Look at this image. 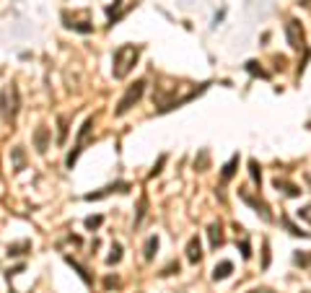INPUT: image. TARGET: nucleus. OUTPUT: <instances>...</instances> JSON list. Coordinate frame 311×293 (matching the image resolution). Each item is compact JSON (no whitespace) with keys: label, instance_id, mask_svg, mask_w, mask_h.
I'll return each instance as SVG.
<instances>
[{"label":"nucleus","instance_id":"3","mask_svg":"<svg viewBox=\"0 0 311 293\" xmlns=\"http://www.w3.org/2000/svg\"><path fill=\"white\" fill-rule=\"evenodd\" d=\"M145 86H148V83H145V78H138L135 83H130V86H127L125 96L120 99V102H117L114 114H117V117H125L127 112H130V109H132L135 104H138L140 99H143V94H145Z\"/></svg>","mask_w":311,"mask_h":293},{"label":"nucleus","instance_id":"4","mask_svg":"<svg viewBox=\"0 0 311 293\" xmlns=\"http://www.w3.org/2000/svg\"><path fill=\"white\" fill-rule=\"evenodd\" d=\"M236 192H239V200H241V203L249 205V208L254 210V213H257V215L262 218L264 223H272V218H275V215H272V208H270L267 203H264V200H262L259 195H254V192H249L246 187H239Z\"/></svg>","mask_w":311,"mask_h":293},{"label":"nucleus","instance_id":"28","mask_svg":"<svg viewBox=\"0 0 311 293\" xmlns=\"http://www.w3.org/2000/svg\"><path fill=\"white\" fill-rule=\"evenodd\" d=\"M270 267V241L264 239L262 241V270H267Z\"/></svg>","mask_w":311,"mask_h":293},{"label":"nucleus","instance_id":"7","mask_svg":"<svg viewBox=\"0 0 311 293\" xmlns=\"http://www.w3.org/2000/svg\"><path fill=\"white\" fill-rule=\"evenodd\" d=\"M114 192H130V182H114V185H106L102 189H96V192H86L83 200H88V203H94V200H104L109 195H114Z\"/></svg>","mask_w":311,"mask_h":293},{"label":"nucleus","instance_id":"15","mask_svg":"<svg viewBox=\"0 0 311 293\" xmlns=\"http://www.w3.org/2000/svg\"><path fill=\"white\" fill-rule=\"evenodd\" d=\"M231 272H233V262L231 260H223V262H218L215 267H213V280H226Z\"/></svg>","mask_w":311,"mask_h":293},{"label":"nucleus","instance_id":"11","mask_svg":"<svg viewBox=\"0 0 311 293\" xmlns=\"http://www.w3.org/2000/svg\"><path fill=\"white\" fill-rule=\"evenodd\" d=\"M65 262H68L70 267H73V270L78 272V278L83 280L86 286H91V283H94V278H91V272H88V267H86V265H80V262H78L76 257H70V254H65Z\"/></svg>","mask_w":311,"mask_h":293},{"label":"nucleus","instance_id":"16","mask_svg":"<svg viewBox=\"0 0 311 293\" xmlns=\"http://www.w3.org/2000/svg\"><path fill=\"white\" fill-rule=\"evenodd\" d=\"M158 246H161L158 236H148V241H145V246H143V257H145V262H151V260L156 257V252H158Z\"/></svg>","mask_w":311,"mask_h":293},{"label":"nucleus","instance_id":"32","mask_svg":"<svg viewBox=\"0 0 311 293\" xmlns=\"http://www.w3.org/2000/svg\"><path fill=\"white\" fill-rule=\"evenodd\" d=\"M296 215L311 223V205H306V208H298V210H296Z\"/></svg>","mask_w":311,"mask_h":293},{"label":"nucleus","instance_id":"20","mask_svg":"<svg viewBox=\"0 0 311 293\" xmlns=\"http://www.w3.org/2000/svg\"><path fill=\"white\" fill-rule=\"evenodd\" d=\"M145 215H148V195H140V205H138V215H135V228H140L143 221H145Z\"/></svg>","mask_w":311,"mask_h":293},{"label":"nucleus","instance_id":"30","mask_svg":"<svg viewBox=\"0 0 311 293\" xmlns=\"http://www.w3.org/2000/svg\"><path fill=\"white\" fill-rule=\"evenodd\" d=\"M239 249H241V257H244V260H249V257H252V246H249V239H241Z\"/></svg>","mask_w":311,"mask_h":293},{"label":"nucleus","instance_id":"19","mask_svg":"<svg viewBox=\"0 0 311 293\" xmlns=\"http://www.w3.org/2000/svg\"><path fill=\"white\" fill-rule=\"evenodd\" d=\"M244 68H246V73H249V76H254V78H264V80H267V78H270V73H267V70H264V68L259 65V62H257V60H249V62H246V65H244Z\"/></svg>","mask_w":311,"mask_h":293},{"label":"nucleus","instance_id":"27","mask_svg":"<svg viewBox=\"0 0 311 293\" xmlns=\"http://www.w3.org/2000/svg\"><path fill=\"white\" fill-rule=\"evenodd\" d=\"M102 223H104V215H88L86 221H83V226L88 228V231H96V228L102 226Z\"/></svg>","mask_w":311,"mask_h":293},{"label":"nucleus","instance_id":"29","mask_svg":"<svg viewBox=\"0 0 311 293\" xmlns=\"http://www.w3.org/2000/svg\"><path fill=\"white\" fill-rule=\"evenodd\" d=\"M163 163H166V153H161V156H158V161L153 163V169H151V174H148L151 179H153V177H158V174H161V166H163Z\"/></svg>","mask_w":311,"mask_h":293},{"label":"nucleus","instance_id":"14","mask_svg":"<svg viewBox=\"0 0 311 293\" xmlns=\"http://www.w3.org/2000/svg\"><path fill=\"white\" fill-rule=\"evenodd\" d=\"M11 161H13V171H16V174L26 169V151L21 148V145L11 148Z\"/></svg>","mask_w":311,"mask_h":293},{"label":"nucleus","instance_id":"10","mask_svg":"<svg viewBox=\"0 0 311 293\" xmlns=\"http://www.w3.org/2000/svg\"><path fill=\"white\" fill-rule=\"evenodd\" d=\"M34 148L39 151V153H47L50 148V127H36L34 130Z\"/></svg>","mask_w":311,"mask_h":293},{"label":"nucleus","instance_id":"26","mask_svg":"<svg viewBox=\"0 0 311 293\" xmlns=\"http://www.w3.org/2000/svg\"><path fill=\"white\" fill-rule=\"evenodd\" d=\"M293 265L296 267H309L311 265V252H296L293 254Z\"/></svg>","mask_w":311,"mask_h":293},{"label":"nucleus","instance_id":"21","mask_svg":"<svg viewBox=\"0 0 311 293\" xmlns=\"http://www.w3.org/2000/svg\"><path fill=\"white\" fill-rule=\"evenodd\" d=\"M207 169H210V151L203 148L195 156V171H207Z\"/></svg>","mask_w":311,"mask_h":293},{"label":"nucleus","instance_id":"34","mask_svg":"<svg viewBox=\"0 0 311 293\" xmlns=\"http://www.w3.org/2000/svg\"><path fill=\"white\" fill-rule=\"evenodd\" d=\"M104 286H106V288H120V280H117V278H106Z\"/></svg>","mask_w":311,"mask_h":293},{"label":"nucleus","instance_id":"36","mask_svg":"<svg viewBox=\"0 0 311 293\" xmlns=\"http://www.w3.org/2000/svg\"><path fill=\"white\" fill-rule=\"evenodd\" d=\"M301 293H311V291H301Z\"/></svg>","mask_w":311,"mask_h":293},{"label":"nucleus","instance_id":"5","mask_svg":"<svg viewBox=\"0 0 311 293\" xmlns=\"http://www.w3.org/2000/svg\"><path fill=\"white\" fill-rule=\"evenodd\" d=\"M0 114L8 125L16 122V114H18V88L11 83V88H3L0 94Z\"/></svg>","mask_w":311,"mask_h":293},{"label":"nucleus","instance_id":"9","mask_svg":"<svg viewBox=\"0 0 311 293\" xmlns=\"http://www.w3.org/2000/svg\"><path fill=\"white\" fill-rule=\"evenodd\" d=\"M200 260H203V244H200V236H192L187 241V262L200 265Z\"/></svg>","mask_w":311,"mask_h":293},{"label":"nucleus","instance_id":"25","mask_svg":"<svg viewBox=\"0 0 311 293\" xmlns=\"http://www.w3.org/2000/svg\"><path fill=\"white\" fill-rule=\"evenodd\" d=\"M249 177H252V182H254L257 187L262 185V169H259V163L254 161V159L249 161Z\"/></svg>","mask_w":311,"mask_h":293},{"label":"nucleus","instance_id":"23","mask_svg":"<svg viewBox=\"0 0 311 293\" xmlns=\"http://www.w3.org/2000/svg\"><path fill=\"white\" fill-rule=\"evenodd\" d=\"M120 262H122V244H120V241H114V244H112V249H109L106 265L112 267V265H120Z\"/></svg>","mask_w":311,"mask_h":293},{"label":"nucleus","instance_id":"1","mask_svg":"<svg viewBox=\"0 0 311 293\" xmlns=\"http://www.w3.org/2000/svg\"><path fill=\"white\" fill-rule=\"evenodd\" d=\"M140 52H143V44H122V47H117L112 57V76L117 80L127 78L130 70L135 68V62H138Z\"/></svg>","mask_w":311,"mask_h":293},{"label":"nucleus","instance_id":"2","mask_svg":"<svg viewBox=\"0 0 311 293\" xmlns=\"http://www.w3.org/2000/svg\"><path fill=\"white\" fill-rule=\"evenodd\" d=\"M285 39H288V44H290V50H296V52L304 50V52H306V60H309V54H311V52L306 50V34H304V26H301L298 18H288V24H285ZM306 60L298 65V76L304 73Z\"/></svg>","mask_w":311,"mask_h":293},{"label":"nucleus","instance_id":"31","mask_svg":"<svg viewBox=\"0 0 311 293\" xmlns=\"http://www.w3.org/2000/svg\"><path fill=\"white\" fill-rule=\"evenodd\" d=\"M174 272H179V262H169L166 267H163V272H161V275L166 278V275H174Z\"/></svg>","mask_w":311,"mask_h":293},{"label":"nucleus","instance_id":"37","mask_svg":"<svg viewBox=\"0 0 311 293\" xmlns=\"http://www.w3.org/2000/svg\"><path fill=\"white\" fill-rule=\"evenodd\" d=\"M11 293H13V291H11Z\"/></svg>","mask_w":311,"mask_h":293},{"label":"nucleus","instance_id":"33","mask_svg":"<svg viewBox=\"0 0 311 293\" xmlns=\"http://www.w3.org/2000/svg\"><path fill=\"white\" fill-rule=\"evenodd\" d=\"M18 272H24V265H16V267H11V270H5V278L11 280V278H16Z\"/></svg>","mask_w":311,"mask_h":293},{"label":"nucleus","instance_id":"18","mask_svg":"<svg viewBox=\"0 0 311 293\" xmlns=\"http://www.w3.org/2000/svg\"><path fill=\"white\" fill-rule=\"evenodd\" d=\"M280 223L288 228V234H293V236H301V239H311V234H309V231H301V226H296V223L290 221L288 215H283V218H280Z\"/></svg>","mask_w":311,"mask_h":293},{"label":"nucleus","instance_id":"24","mask_svg":"<svg viewBox=\"0 0 311 293\" xmlns=\"http://www.w3.org/2000/svg\"><path fill=\"white\" fill-rule=\"evenodd\" d=\"M68 122H70V120H68L65 114H60V117H57V127H60L57 143H60V145H65V138H68Z\"/></svg>","mask_w":311,"mask_h":293},{"label":"nucleus","instance_id":"8","mask_svg":"<svg viewBox=\"0 0 311 293\" xmlns=\"http://www.w3.org/2000/svg\"><path fill=\"white\" fill-rule=\"evenodd\" d=\"M272 187H275L278 192H283L285 197H301V187L293 185V182H288V179L275 177V179H272Z\"/></svg>","mask_w":311,"mask_h":293},{"label":"nucleus","instance_id":"38","mask_svg":"<svg viewBox=\"0 0 311 293\" xmlns=\"http://www.w3.org/2000/svg\"><path fill=\"white\" fill-rule=\"evenodd\" d=\"M309 52H311V50H309Z\"/></svg>","mask_w":311,"mask_h":293},{"label":"nucleus","instance_id":"13","mask_svg":"<svg viewBox=\"0 0 311 293\" xmlns=\"http://www.w3.org/2000/svg\"><path fill=\"white\" fill-rule=\"evenodd\" d=\"M239 153H236V156H231V161H228L226 163V166H223V171H221V185H226V182H231L233 179V174H236V169H239Z\"/></svg>","mask_w":311,"mask_h":293},{"label":"nucleus","instance_id":"17","mask_svg":"<svg viewBox=\"0 0 311 293\" xmlns=\"http://www.w3.org/2000/svg\"><path fill=\"white\" fill-rule=\"evenodd\" d=\"M62 21H65V26L73 29V31H80V34H91V31H94V26H91L88 21H70L65 13H62Z\"/></svg>","mask_w":311,"mask_h":293},{"label":"nucleus","instance_id":"22","mask_svg":"<svg viewBox=\"0 0 311 293\" xmlns=\"http://www.w3.org/2000/svg\"><path fill=\"white\" fill-rule=\"evenodd\" d=\"M31 252V241H18V244H8V257H21V254Z\"/></svg>","mask_w":311,"mask_h":293},{"label":"nucleus","instance_id":"12","mask_svg":"<svg viewBox=\"0 0 311 293\" xmlns=\"http://www.w3.org/2000/svg\"><path fill=\"white\" fill-rule=\"evenodd\" d=\"M207 236H210V249H218V246H223V226L221 223H210L207 226Z\"/></svg>","mask_w":311,"mask_h":293},{"label":"nucleus","instance_id":"35","mask_svg":"<svg viewBox=\"0 0 311 293\" xmlns=\"http://www.w3.org/2000/svg\"><path fill=\"white\" fill-rule=\"evenodd\" d=\"M249 293H275V291H272V288H252Z\"/></svg>","mask_w":311,"mask_h":293},{"label":"nucleus","instance_id":"6","mask_svg":"<svg viewBox=\"0 0 311 293\" xmlns=\"http://www.w3.org/2000/svg\"><path fill=\"white\" fill-rule=\"evenodd\" d=\"M91 130H94V117H88V120L83 122V127H80V133H78V140H76V145H73V151L68 153V159H65V166H68V169H73V166H76L78 156L83 153L86 143H88V135H91Z\"/></svg>","mask_w":311,"mask_h":293}]
</instances>
